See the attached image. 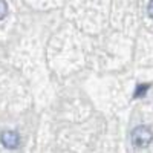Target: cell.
I'll list each match as a JSON object with an SVG mask.
<instances>
[{"label": "cell", "instance_id": "6da1fadb", "mask_svg": "<svg viewBox=\"0 0 153 153\" xmlns=\"http://www.w3.org/2000/svg\"><path fill=\"white\" fill-rule=\"evenodd\" d=\"M132 144L136 149H146L153 141V132L149 126H138L132 130Z\"/></svg>", "mask_w": 153, "mask_h": 153}, {"label": "cell", "instance_id": "7a4b0ae2", "mask_svg": "<svg viewBox=\"0 0 153 153\" xmlns=\"http://www.w3.org/2000/svg\"><path fill=\"white\" fill-rule=\"evenodd\" d=\"M0 141H2V144L6 149L14 150V149H17L20 146V136L14 130H5L2 135H0Z\"/></svg>", "mask_w": 153, "mask_h": 153}, {"label": "cell", "instance_id": "3957f363", "mask_svg": "<svg viewBox=\"0 0 153 153\" xmlns=\"http://www.w3.org/2000/svg\"><path fill=\"white\" fill-rule=\"evenodd\" d=\"M149 87H150V84H138L133 97H135V98H141V97H144V95L147 94V91H149Z\"/></svg>", "mask_w": 153, "mask_h": 153}, {"label": "cell", "instance_id": "277c9868", "mask_svg": "<svg viewBox=\"0 0 153 153\" xmlns=\"http://www.w3.org/2000/svg\"><path fill=\"white\" fill-rule=\"evenodd\" d=\"M6 14H8V3L5 0H0V20L5 19Z\"/></svg>", "mask_w": 153, "mask_h": 153}, {"label": "cell", "instance_id": "5b68a950", "mask_svg": "<svg viewBox=\"0 0 153 153\" xmlns=\"http://www.w3.org/2000/svg\"><path fill=\"white\" fill-rule=\"evenodd\" d=\"M147 12H149V16L153 19V0H150V3L147 6Z\"/></svg>", "mask_w": 153, "mask_h": 153}]
</instances>
